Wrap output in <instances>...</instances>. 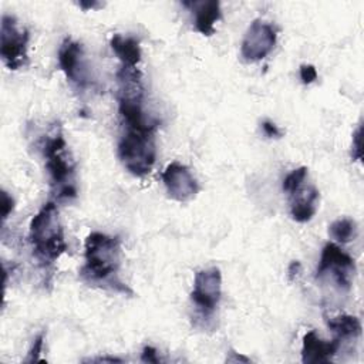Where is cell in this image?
<instances>
[{"instance_id": "cell-1", "label": "cell", "mask_w": 364, "mask_h": 364, "mask_svg": "<svg viewBox=\"0 0 364 364\" xmlns=\"http://www.w3.org/2000/svg\"><path fill=\"white\" fill-rule=\"evenodd\" d=\"M121 255V239L118 236L91 232L84 242L85 262L80 269V279L88 286L132 294V290L118 276Z\"/></svg>"}, {"instance_id": "cell-2", "label": "cell", "mask_w": 364, "mask_h": 364, "mask_svg": "<svg viewBox=\"0 0 364 364\" xmlns=\"http://www.w3.org/2000/svg\"><path fill=\"white\" fill-rule=\"evenodd\" d=\"M28 240L34 257L44 266L54 264L67 252L64 229L54 202L44 203L28 226Z\"/></svg>"}, {"instance_id": "cell-3", "label": "cell", "mask_w": 364, "mask_h": 364, "mask_svg": "<svg viewBox=\"0 0 364 364\" xmlns=\"http://www.w3.org/2000/svg\"><path fill=\"white\" fill-rule=\"evenodd\" d=\"M41 155L57 199H73L77 196L75 162L70 154L65 138L60 128L46 135L41 142Z\"/></svg>"}, {"instance_id": "cell-4", "label": "cell", "mask_w": 364, "mask_h": 364, "mask_svg": "<svg viewBox=\"0 0 364 364\" xmlns=\"http://www.w3.org/2000/svg\"><path fill=\"white\" fill-rule=\"evenodd\" d=\"M117 152L129 173L139 178L148 175L156 161L155 132L127 129L118 141Z\"/></svg>"}, {"instance_id": "cell-5", "label": "cell", "mask_w": 364, "mask_h": 364, "mask_svg": "<svg viewBox=\"0 0 364 364\" xmlns=\"http://www.w3.org/2000/svg\"><path fill=\"white\" fill-rule=\"evenodd\" d=\"M354 274V259L336 243H326L321 249L316 277L318 280H330L338 291H348L351 289Z\"/></svg>"}, {"instance_id": "cell-6", "label": "cell", "mask_w": 364, "mask_h": 364, "mask_svg": "<svg viewBox=\"0 0 364 364\" xmlns=\"http://www.w3.org/2000/svg\"><path fill=\"white\" fill-rule=\"evenodd\" d=\"M28 30L21 27L14 16L3 14L0 28V55L9 70L16 71L28 63Z\"/></svg>"}, {"instance_id": "cell-7", "label": "cell", "mask_w": 364, "mask_h": 364, "mask_svg": "<svg viewBox=\"0 0 364 364\" xmlns=\"http://www.w3.org/2000/svg\"><path fill=\"white\" fill-rule=\"evenodd\" d=\"M222 297V273L219 267L212 266L198 270L193 277L191 301L202 318H212L218 310Z\"/></svg>"}, {"instance_id": "cell-8", "label": "cell", "mask_w": 364, "mask_h": 364, "mask_svg": "<svg viewBox=\"0 0 364 364\" xmlns=\"http://www.w3.org/2000/svg\"><path fill=\"white\" fill-rule=\"evenodd\" d=\"M57 58L61 71L77 90L85 91L94 85L91 67L81 43L71 37H65L60 44Z\"/></svg>"}, {"instance_id": "cell-9", "label": "cell", "mask_w": 364, "mask_h": 364, "mask_svg": "<svg viewBox=\"0 0 364 364\" xmlns=\"http://www.w3.org/2000/svg\"><path fill=\"white\" fill-rule=\"evenodd\" d=\"M276 41H277L276 27L262 18H255L249 24L243 36V40L240 44V54L249 63L260 61L273 51Z\"/></svg>"}, {"instance_id": "cell-10", "label": "cell", "mask_w": 364, "mask_h": 364, "mask_svg": "<svg viewBox=\"0 0 364 364\" xmlns=\"http://www.w3.org/2000/svg\"><path fill=\"white\" fill-rule=\"evenodd\" d=\"M162 182L165 185L168 196L176 202L192 200L200 189L191 169L176 161L171 162L165 168L162 173Z\"/></svg>"}, {"instance_id": "cell-11", "label": "cell", "mask_w": 364, "mask_h": 364, "mask_svg": "<svg viewBox=\"0 0 364 364\" xmlns=\"http://www.w3.org/2000/svg\"><path fill=\"white\" fill-rule=\"evenodd\" d=\"M340 347L341 341L338 338L334 337L331 341H324L314 330H310L303 336L301 361L304 364L330 363Z\"/></svg>"}, {"instance_id": "cell-12", "label": "cell", "mask_w": 364, "mask_h": 364, "mask_svg": "<svg viewBox=\"0 0 364 364\" xmlns=\"http://www.w3.org/2000/svg\"><path fill=\"white\" fill-rule=\"evenodd\" d=\"M318 189L314 185H301L294 192L289 195L290 215L296 222H309L317 212L318 203Z\"/></svg>"}, {"instance_id": "cell-13", "label": "cell", "mask_w": 364, "mask_h": 364, "mask_svg": "<svg viewBox=\"0 0 364 364\" xmlns=\"http://www.w3.org/2000/svg\"><path fill=\"white\" fill-rule=\"evenodd\" d=\"M182 6L188 7L195 20L193 26L195 30L203 36H212L215 34V24L220 20L222 11H220V3L216 0L210 1H183Z\"/></svg>"}, {"instance_id": "cell-14", "label": "cell", "mask_w": 364, "mask_h": 364, "mask_svg": "<svg viewBox=\"0 0 364 364\" xmlns=\"http://www.w3.org/2000/svg\"><path fill=\"white\" fill-rule=\"evenodd\" d=\"M111 48L114 54L118 57L121 61V65H129V67H136L141 63V47L139 41L131 36H121V34H114L111 37Z\"/></svg>"}, {"instance_id": "cell-15", "label": "cell", "mask_w": 364, "mask_h": 364, "mask_svg": "<svg viewBox=\"0 0 364 364\" xmlns=\"http://www.w3.org/2000/svg\"><path fill=\"white\" fill-rule=\"evenodd\" d=\"M326 324L334 333V337L340 341L355 338L361 334V323L355 316L341 314L330 318L327 317Z\"/></svg>"}, {"instance_id": "cell-16", "label": "cell", "mask_w": 364, "mask_h": 364, "mask_svg": "<svg viewBox=\"0 0 364 364\" xmlns=\"http://www.w3.org/2000/svg\"><path fill=\"white\" fill-rule=\"evenodd\" d=\"M328 235L338 243H348L357 236V225L350 218H340L330 223Z\"/></svg>"}, {"instance_id": "cell-17", "label": "cell", "mask_w": 364, "mask_h": 364, "mask_svg": "<svg viewBox=\"0 0 364 364\" xmlns=\"http://www.w3.org/2000/svg\"><path fill=\"white\" fill-rule=\"evenodd\" d=\"M307 176H309V169L306 166H300V168L293 169L283 179V183H282L283 191L287 195H290L291 192H294L297 188H300L306 182Z\"/></svg>"}, {"instance_id": "cell-18", "label": "cell", "mask_w": 364, "mask_h": 364, "mask_svg": "<svg viewBox=\"0 0 364 364\" xmlns=\"http://www.w3.org/2000/svg\"><path fill=\"white\" fill-rule=\"evenodd\" d=\"M44 331L38 333L37 337L33 340V344L27 353V357L24 358L26 363H36V361H40V353L43 350V346H44Z\"/></svg>"}, {"instance_id": "cell-19", "label": "cell", "mask_w": 364, "mask_h": 364, "mask_svg": "<svg viewBox=\"0 0 364 364\" xmlns=\"http://www.w3.org/2000/svg\"><path fill=\"white\" fill-rule=\"evenodd\" d=\"M299 74H300V80L304 85H309L317 80V70L313 64H301Z\"/></svg>"}, {"instance_id": "cell-20", "label": "cell", "mask_w": 364, "mask_h": 364, "mask_svg": "<svg viewBox=\"0 0 364 364\" xmlns=\"http://www.w3.org/2000/svg\"><path fill=\"white\" fill-rule=\"evenodd\" d=\"M351 156L355 161H361L363 158V148H361V125L355 129L353 134V148H351Z\"/></svg>"}, {"instance_id": "cell-21", "label": "cell", "mask_w": 364, "mask_h": 364, "mask_svg": "<svg viewBox=\"0 0 364 364\" xmlns=\"http://www.w3.org/2000/svg\"><path fill=\"white\" fill-rule=\"evenodd\" d=\"M13 208H14L13 198L6 191H3L1 192V219H3V222H6V219L9 218V215L13 210Z\"/></svg>"}, {"instance_id": "cell-22", "label": "cell", "mask_w": 364, "mask_h": 364, "mask_svg": "<svg viewBox=\"0 0 364 364\" xmlns=\"http://www.w3.org/2000/svg\"><path fill=\"white\" fill-rule=\"evenodd\" d=\"M141 361L152 363V364L161 363V358L158 355V350L155 347H152V346H145L142 348V353H141Z\"/></svg>"}, {"instance_id": "cell-23", "label": "cell", "mask_w": 364, "mask_h": 364, "mask_svg": "<svg viewBox=\"0 0 364 364\" xmlns=\"http://www.w3.org/2000/svg\"><path fill=\"white\" fill-rule=\"evenodd\" d=\"M262 131L264 132L266 136L269 138H280L282 136V131L277 128V125L269 119L262 121Z\"/></svg>"}, {"instance_id": "cell-24", "label": "cell", "mask_w": 364, "mask_h": 364, "mask_svg": "<svg viewBox=\"0 0 364 364\" xmlns=\"http://www.w3.org/2000/svg\"><path fill=\"white\" fill-rule=\"evenodd\" d=\"M300 272H301V264H300V262L294 260V262H291V263L289 264L287 273H289V279H290V280H294L296 276H299Z\"/></svg>"}, {"instance_id": "cell-25", "label": "cell", "mask_w": 364, "mask_h": 364, "mask_svg": "<svg viewBox=\"0 0 364 364\" xmlns=\"http://www.w3.org/2000/svg\"><path fill=\"white\" fill-rule=\"evenodd\" d=\"M78 6L81 7V9H84V10H88V9H98V7H102L104 4H101V3H97V1H91V3H85V1H80L78 3Z\"/></svg>"}, {"instance_id": "cell-26", "label": "cell", "mask_w": 364, "mask_h": 364, "mask_svg": "<svg viewBox=\"0 0 364 364\" xmlns=\"http://www.w3.org/2000/svg\"><path fill=\"white\" fill-rule=\"evenodd\" d=\"M90 361H98V363H101V361H111V363H114V361H122L121 358H117V357H97V358H91Z\"/></svg>"}, {"instance_id": "cell-27", "label": "cell", "mask_w": 364, "mask_h": 364, "mask_svg": "<svg viewBox=\"0 0 364 364\" xmlns=\"http://www.w3.org/2000/svg\"><path fill=\"white\" fill-rule=\"evenodd\" d=\"M230 353L235 355V358H229L228 361H233V363H236V361H245V363H249V361H250L247 357H245V355H237V353H235V351H232V350H230Z\"/></svg>"}]
</instances>
